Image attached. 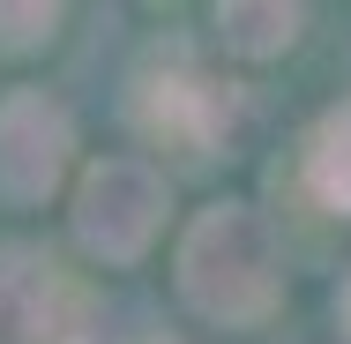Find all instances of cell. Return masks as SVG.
<instances>
[{"instance_id": "7", "label": "cell", "mask_w": 351, "mask_h": 344, "mask_svg": "<svg viewBox=\"0 0 351 344\" xmlns=\"http://www.w3.org/2000/svg\"><path fill=\"white\" fill-rule=\"evenodd\" d=\"M306 195L337 217H351V98L329 105L306 135Z\"/></svg>"}, {"instance_id": "8", "label": "cell", "mask_w": 351, "mask_h": 344, "mask_svg": "<svg viewBox=\"0 0 351 344\" xmlns=\"http://www.w3.org/2000/svg\"><path fill=\"white\" fill-rule=\"evenodd\" d=\"M60 38V8L53 0H0V45L8 53H38Z\"/></svg>"}, {"instance_id": "9", "label": "cell", "mask_w": 351, "mask_h": 344, "mask_svg": "<svg viewBox=\"0 0 351 344\" xmlns=\"http://www.w3.org/2000/svg\"><path fill=\"white\" fill-rule=\"evenodd\" d=\"M337 322L351 330V277H344V292H337Z\"/></svg>"}, {"instance_id": "3", "label": "cell", "mask_w": 351, "mask_h": 344, "mask_svg": "<svg viewBox=\"0 0 351 344\" xmlns=\"http://www.w3.org/2000/svg\"><path fill=\"white\" fill-rule=\"evenodd\" d=\"M135 128L157 150H180V157H210L232 142L239 128V90L210 68H187V60H165V68L135 75V98H128Z\"/></svg>"}, {"instance_id": "4", "label": "cell", "mask_w": 351, "mask_h": 344, "mask_svg": "<svg viewBox=\"0 0 351 344\" xmlns=\"http://www.w3.org/2000/svg\"><path fill=\"white\" fill-rule=\"evenodd\" d=\"M75 165V120L53 90H8L0 98V203L38 209Z\"/></svg>"}, {"instance_id": "6", "label": "cell", "mask_w": 351, "mask_h": 344, "mask_svg": "<svg viewBox=\"0 0 351 344\" xmlns=\"http://www.w3.org/2000/svg\"><path fill=\"white\" fill-rule=\"evenodd\" d=\"M299 30H306V8H291V0H232V8H217V38L239 60H277V53L299 45Z\"/></svg>"}, {"instance_id": "1", "label": "cell", "mask_w": 351, "mask_h": 344, "mask_svg": "<svg viewBox=\"0 0 351 344\" xmlns=\"http://www.w3.org/2000/svg\"><path fill=\"white\" fill-rule=\"evenodd\" d=\"M172 277H180V299L217 330H262L284 307V255L254 203L195 209L172 247Z\"/></svg>"}, {"instance_id": "2", "label": "cell", "mask_w": 351, "mask_h": 344, "mask_svg": "<svg viewBox=\"0 0 351 344\" xmlns=\"http://www.w3.org/2000/svg\"><path fill=\"white\" fill-rule=\"evenodd\" d=\"M165 209H172V187H165V172H157L149 157H97V165H82V180H75L68 225H75V247H82L90 262L128 270V262H142V255L157 247Z\"/></svg>"}, {"instance_id": "5", "label": "cell", "mask_w": 351, "mask_h": 344, "mask_svg": "<svg viewBox=\"0 0 351 344\" xmlns=\"http://www.w3.org/2000/svg\"><path fill=\"white\" fill-rule=\"evenodd\" d=\"M82 299L38 247H0V344H68Z\"/></svg>"}]
</instances>
